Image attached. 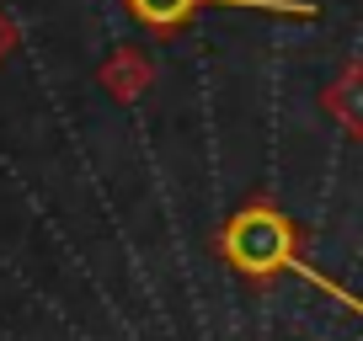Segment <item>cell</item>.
<instances>
[{
    "label": "cell",
    "mask_w": 363,
    "mask_h": 341,
    "mask_svg": "<svg viewBox=\"0 0 363 341\" xmlns=\"http://www.w3.org/2000/svg\"><path fill=\"white\" fill-rule=\"evenodd\" d=\"M214 250H219V262H225L230 272L251 277V283H272V277L294 272V277H305L310 288H320L326 299H337L342 309L363 315V299L352 294V288H342L337 277L315 272V267L305 262V240H299L294 219L272 203V197H251L246 208H235V214L225 219V229L214 235Z\"/></svg>",
    "instance_id": "1"
},
{
    "label": "cell",
    "mask_w": 363,
    "mask_h": 341,
    "mask_svg": "<svg viewBox=\"0 0 363 341\" xmlns=\"http://www.w3.org/2000/svg\"><path fill=\"white\" fill-rule=\"evenodd\" d=\"M128 11L150 27V33H182L203 6H230V11H262V16H299L310 22L315 6L310 0H123Z\"/></svg>",
    "instance_id": "2"
},
{
    "label": "cell",
    "mask_w": 363,
    "mask_h": 341,
    "mask_svg": "<svg viewBox=\"0 0 363 341\" xmlns=\"http://www.w3.org/2000/svg\"><path fill=\"white\" fill-rule=\"evenodd\" d=\"M326 107H331V117H337L352 139H363V64H352L347 75L326 91Z\"/></svg>",
    "instance_id": "3"
},
{
    "label": "cell",
    "mask_w": 363,
    "mask_h": 341,
    "mask_svg": "<svg viewBox=\"0 0 363 341\" xmlns=\"http://www.w3.org/2000/svg\"><path fill=\"white\" fill-rule=\"evenodd\" d=\"M6 48H11V33H6V22H0V59H6Z\"/></svg>",
    "instance_id": "4"
}]
</instances>
